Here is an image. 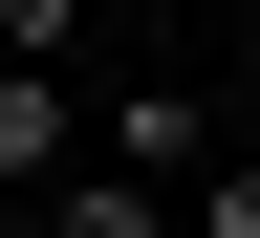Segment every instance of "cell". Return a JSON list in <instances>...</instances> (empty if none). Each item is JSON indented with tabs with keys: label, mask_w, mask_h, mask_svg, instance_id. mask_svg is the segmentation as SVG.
I'll use <instances>...</instances> for the list:
<instances>
[{
	"label": "cell",
	"mask_w": 260,
	"mask_h": 238,
	"mask_svg": "<svg viewBox=\"0 0 260 238\" xmlns=\"http://www.w3.org/2000/svg\"><path fill=\"white\" fill-rule=\"evenodd\" d=\"M87 174V109H65V87H22V65H0V195H65Z\"/></svg>",
	"instance_id": "cell-1"
},
{
	"label": "cell",
	"mask_w": 260,
	"mask_h": 238,
	"mask_svg": "<svg viewBox=\"0 0 260 238\" xmlns=\"http://www.w3.org/2000/svg\"><path fill=\"white\" fill-rule=\"evenodd\" d=\"M109 174H130V195H152V174H195V109H174V87H130V109H109Z\"/></svg>",
	"instance_id": "cell-2"
},
{
	"label": "cell",
	"mask_w": 260,
	"mask_h": 238,
	"mask_svg": "<svg viewBox=\"0 0 260 238\" xmlns=\"http://www.w3.org/2000/svg\"><path fill=\"white\" fill-rule=\"evenodd\" d=\"M44 238H174V195H130V174H65V195H44Z\"/></svg>",
	"instance_id": "cell-3"
},
{
	"label": "cell",
	"mask_w": 260,
	"mask_h": 238,
	"mask_svg": "<svg viewBox=\"0 0 260 238\" xmlns=\"http://www.w3.org/2000/svg\"><path fill=\"white\" fill-rule=\"evenodd\" d=\"M65 22H87V0H0V65H22V87H65Z\"/></svg>",
	"instance_id": "cell-4"
}]
</instances>
